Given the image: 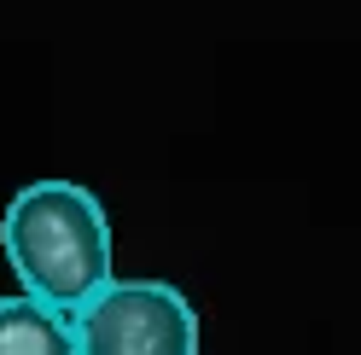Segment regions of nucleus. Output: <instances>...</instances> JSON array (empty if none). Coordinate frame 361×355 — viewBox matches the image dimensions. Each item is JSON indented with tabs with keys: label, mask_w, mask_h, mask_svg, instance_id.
I'll return each mask as SVG.
<instances>
[{
	"label": "nucleus",
	"mask_w": 361,
	"mask_h": 355,
	"mask_svg": "<svg viewBox=\"0 0 361 355\" xmlns=\"http://www.w3.org/2000/svg\"><path fill=\"white\" fill-rule=\"evenodd\" d=\"M0 245L18 285L64 315L111 280V216L76 181H30L0 216Z\"/></svg>",
	"instance_id": "obj_1"
},
{
	"label": "nucleus",
	"mask_w": 361,
	"mask_h": 355,
	"mask_svg": "<svg viewBox=\"0 0 361 355\" xmlns=\"http://www.w3.org/2000/svg\"><path fill=\"white\" fill-rule=\"evenodd\" d=\"M82 355H192L198 315L169 280H105L76 309Z\"/></svg>",
	"instance_id": "obj_2"
},
{
	"label": "nucleus",
	"mask_w": 361,
	"mask_h": 355,
	"mask_svg": "<svg viewBox=\"0 0 361 355\" xmlns=\"http://www.w3.org/2000/svg\"><path fill=\"white\" fill-rule=\"evenodd\" d=\"M71 349H76V320L64 309H53L35 292L0 297V355H71Z\"/></svg>",
	"instance_id": "obj_3"
}]
</instances>
